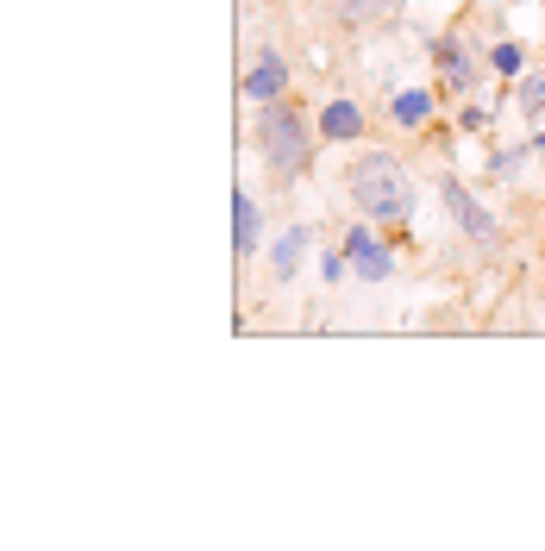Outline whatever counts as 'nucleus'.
Masks as SVG:
<instances>
[{"label": "nucleus", "mask_w": 545, "mask_h": 551, "mask_svg": "<svg viewBox=\"0 0 545 551\" xmlns=\"http://www.w3.org/2000/svg\"><path fill=\"white\" fill-rule=\"evenodd\" d=\"M351 201L376 220H408L414 213V182L395 157H358L351 163Z\"/></svg>", "instance_id": "obj_1"}, {"label": "nucleus", "mask_w": 545, "mask_h": 551, "mask_svg": "<svg viewBox=\"0 0 545 551\" xmlns=\"http://www.w3.org/2000/svg\"><path fill=\"white\" fill-rule=\"evenodd\" d=\"M257 145H264L270 170H282V176L307 170V132H301V113L295 107L264 101V113H257Z\"/></svg>", "instance_id": "obj_2"}, {"label": "nucleus", "mask_w": 545, "mask_h": 551, "mask_svg": "<svg viewBox=\"0 0 545 551\" xmlns=\"http://www.w3.org/2000/svg\"><path fill=\"white\" fill-rule=\"evenodd\" d=\"M345 257H351V270H358V276H370V282L395 276V257H389V245H383V238H376L370 226H351V238H345Z\"/></svg>", "instance_id": "obj_3"}, {"label": "nucleus", "mask_w": 545, "mask_h": 551, "mask_svg": "<svg viewBox=\"0 0 545 551\" xmlns=\"http://www.w3.org/2000/svg\"><path fill=\"white\" fill-rule=\"evenodd\" d=\"M282 88H289V63L276 51H257V63L245 69V94L251 101H282Z\"/></svg>", "instance_id": "obj_4"}, {"label": "nucleus", "mask_w": 545, "mask_h": 551, "mask_svg": "<svg viewBox=\"0 0 545 551\" xmlns=\"http://www.w3.org/2000/svg\"><path fill=\"white\" fill-rule=\"evenodd\" d=\"M439 195H445V207H452V220H458L464 232H477V238H495V220H489V213H483L477 201H470V188H464L458 176H445V182H439Z\"/></svg>", "instance_id": "obj_5"}, {"label": "nucleus", "mask_w": 545, "mask_h": 551, "mask_svg": "<svg viewBox=\"0 0 545 551\" xmlns=\"http://www.w3.org/2000/svg\"><path fill=\"white\" fill-rule=\"evenodd\" d=\"M257 226H264V213H257L251 195H239V201H232V251H239V257L257 251Z\"/></svg>", "instance_id": "obj_6"}, {"label": "nucleus", "mask_w": 545, "mask_h": 551, "mask_svg": "<svg viewBox=\"0 0 545 551\" xmlns=\"http://www.w3.org/2000/svg\"><path fill=\"white\" fill-rule=\"evenodd\" d=\"M358 132H364V113L351 101H333L320 113V138H333V145H339V138H358Z\"/></svg>", "instance_id": "obj_7"}, {"label": "nucleus", "mask_w": 545, "mask_h": 551, "mask_svg": "<svg viewBox=\"0 0 545 551\" xmlns=\"http://www.w3.org/2000/svg\"><path fill=\"white\" fill-rule=\"evenodd\" d=\"M307 238H314L307 226H289V232L276 238V257H270V270H276V276H295V263H301V251H307Z\"/></svg>", "instance_id": "obj_8"}, {"label": "nucleus", "mask_w": 545, "mask_h": 551, "mask_svg": "<svg viewBox=\"0 0 545 551\" xmlns=\"http://www.w3.org/2000/svg\"><path fill=\"white\" fill-rule=\"evenodd\" d=\"M426 113H433V94H426V88L395 94V119H401V126H426Z\"/></svg>", "instance_id": "obj_9"}, {"label": "nucleus", "mask_w": 545, "mask_h": 551, "mask_svg": "<svg viewBox=\"0 0 545 551\" xmlns=\"http://www.w3.org/2000/svg\"><path fill=\"white\" fill-rule=\"evenodd\" d=\"M439 69H445V82H452V88H464V76H470V69H464V51H458L452 38L439 44Z\"/></svg>", "instance_id": "obj_10"}, {"label": "nucleus", "mask_w": 545, "mask_h": 551, "mask_svg": "<svg viewBox=\"0 0 545 551\" xmlns=\"http://www.w3.org/2000/svg\"><path fill=\"white\" fill-rule=\"evenodd\" d=\"M345 7V19H376V13H389L395 0H339Z\"/></svg>", "instance_id": "obj_11"}, {"label": "nucleus", "mask_w": 545, "mask_h": 551, "mask_svg": "<svg viewBox=\"0 0 545 551\" xmlns=\"http://www.w3.org/2000/svg\"><path fill=\"white\" fill-rule=\"evenodd\" d=\"M520 107H527V113H545V76H527V82H520Z\"/></svg>", "instance_id": "obj_12"}, {"label": "nucleus", "mask_w": 545, "mask_h": 551, "mask_svg": "<svg viewBox=\"0 0 545 551\" xmlns=\"http://www.w3.org/2000/svg\"><path fill=\"white\" fill-rule=\"evenodd\" d=\"M489 63L502 69V76H520V44H495V51H489Z\"/></svg>", "instance_id": "obj_13"}]
</instances>
